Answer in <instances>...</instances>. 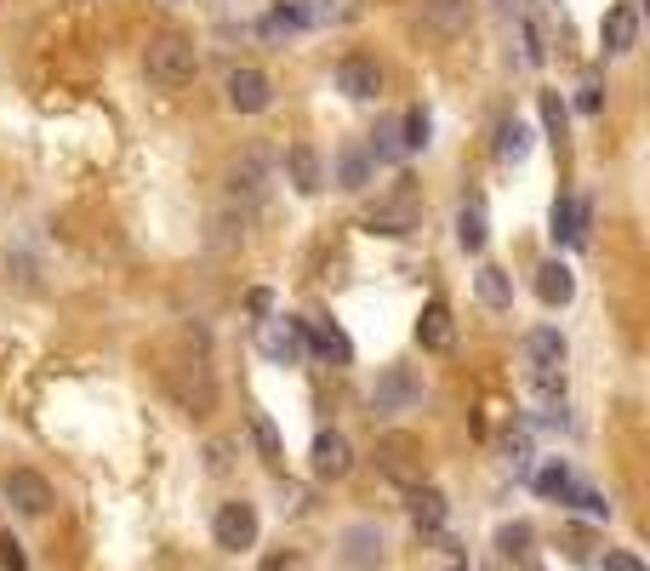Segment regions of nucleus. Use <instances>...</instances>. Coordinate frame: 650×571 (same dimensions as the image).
Here are the masks:
<instances>
[{"label":"nucleus","instance_id":"nucleus-34","mask_svg":"<svg viewBox=\"0 0 650 571\" xmlns=\"http://www.w3.org/2000/svg\"><path fill=\"white\" fill-rule=\"evenodd\" d=\"M496 549H503L508 560H519L525 549H531V526H525V520H508V526L496 532Z\"/></svg>","mask_w":650,"mask_h":571},{"label":"nucleus","instance_id":"nucleus-32","mask_svg":"<svg viewBox=\"0 0 650 571\" xmlns=\"http://www.w3.org/2000/svg\"><path fill=\"white\" fill-rule=\"evenodd\" d=\"M570 486H577V480H570V468H565L559 457H547V463L537 468V491H542V498H565Z\"/></svg>","mask_w":650,"mask_h":571},{"label":"nucleus","instance_id":"nucleus-33","mask_svg":"<svg viewBox=\"0 0 650 571\" xmlns=\"http://www.w3.org/2000/svg\"><path fill=\"white\" fill-rule=\"evenodd\" d=\"M503 452H508V468H514V475H531V429H514L508 440H503Z\"/></svg>","mask_w":650,"mask_h":571},{"label":"nucleus","instance_id":"nucleus-3","mask_svg":"<svg viewBox=\"0 0 650 571\" xmlns=\"http://www.w3.org/2000/svg\"><path fill=\"white\" fill-rule=\"evenodd\" d=\"M422 463H429V457H422V440L417 435H383L377 440V468H383V475L388 480H399V486H422Z\"/></svg>","mask_w":650,"mask_h":571},{"label":"nucleus","instance_id":"nucleus-27","mask_svg":"<svg viewBox=\"0 0 650 571\" xmlns=\"http://www.w3.org/2000/svg\"><path fill=\"white\" fill-rule=\"evenodd\" d=\"M429 138H434V120H429V109H422V104H411L406 115H399V143H406V155H417V148H429Z\"/></svg>","mask_w":650,"mask_h":571},{"label":"nucleus","instance_id":"nucleus-1","mask_svg":"<svg viewBox=\"0 0 650 571\" xmlns=\"http://www.w3.org/2000/svg\"><path fill=\"white\" fill-rule=\"evenodd\" d=\"M143 69H148V81H155V86L178 92V86H189L200 74V58H194V46L183 35H155L143 46Z\"/></svg>","mask_w":650,"mask_h":571},{"label":"nucleus","instance_id":"nucleus-8","mask_svg":"<svg viewBox=\"0 0 650 571\" xmlns=\"http://www.w3.org/2000/svg\"><path fill=\"white\" fill-rule=\"evenodd\" d=\"M0 498H7L17 514H46L52 509V480L35 475V468H12V475L0 480Z\"/></svg>","mask_w":650,"mask_h":571},{"label":"nucleus","instance_id":"nucleus-13","mask_svg":"<svg viewBox=\"0 0 650 571\" xmlns=\"http://www.w3.org/2000/svg\"><path fill=\"white\" fill-rule=\"evenodd\" d=\"M468 17H473V0H422V7H417V23H422L429 35H440V40L462 35Z\"/></svg>","mask_w":650,"mask_h":571},{"label":"nucleus","instance_id":"nucleus-11","mask_svg":"<svg viewBox=\"0 0 650 571\" xmlns=\"http://www.w3.org/2000/svg\"><path fill=\"white\" fill-rule=\"evenodd\" d=\"M337 92L342 97H354V104H371V97H383V69H377V58H342L337 63Z\"/></svg>","mask_w":650,"mask_h":571},{"label":"nucleus","instance_id":"nucleus-21","mask_svg":"<svg viewBox=\"0 0 650 571\" xmlns=\"http://www.w3.org/2000/svg\"><path fill=\"white\" fill-rule=\"evenodd\" d=\"M371 171H377V166H371V155H365V148L354 143V148H342V155H337V166H332V178H337V189H371Z\"/></svg>","mask_w":650,"mask_h":571},{"label":"nucleus","instance_id":"nucleus-6","mask_svg":"<svg viewBox=\"0 0 650 571\" xmlns=\"http://www.w3.org/2000/svg\"><path fill=\"white\" fill-rule=\"evenodd\" d=\"M257 349H263L268 360H280V366H291V360H303V355H309L303 320H286V314H274V320H263V326H257Z\"/></svg>","mask_w":650,"mask_h":571},{"label":"nucleus","instance_id":"nucleus-17","mask_svg":"<svg viewBox=\"0 0 650 571\" xmlns=\"http://www.w3.org/2000/svg\"><path fill=\"white\" fill-rule=\"evenodd\" d=\"M537 297H542L547 309H565L570 297H577V275H570V263H565V258L537 263Z\"/></svg>","mask_w":650,"mask_h":571},{"label":"nucleus","instance_id":"nucleus-39","mask_svg":"<svg viewBox=\"0 0 650 571\" xmlns=\"http://www.w3.org/2000/svg\"><path fill=\"white\" fill-rule=\"evenodd\" d=\"M0 571H29V560H23L17 543H0Z\"/></svg>","mask_w":650,"mask_h":571},{"label":"nucleus","instance_id":"nucleus-40","mask_svg":"<svg viewBox=\"0 0 650 571\" xmlns=\"http://www.w3.org/2000/svg\"><path fill=\"white\" fill-rule=\"evenodd\" d=\"M440 571H468V560H462L457 543H440Z\"/></svg>","mask_w":650,"mask_h":571},{"label":"nucleus","instance_id":"nucleus-14","mask_svg":"<svg viewBox=\"0 0 650 571\" xmlns=\"http://www.w3.org/2000/svg\"><path fill=\"white\" fill-rule=\"evenodd\" d=\"M303 337H309V349H314L320 360L354 366V343H348V332L337 326V320H303Z\"/></svg>","mask_w":650,"mask_h":571},{"label":"nucleus","instance_id":"nucleus-25","mask_svg":"<svg viewBox=\"0 0 650 571\" xmlns=\"http://www.w3.org/2000/svg\"><path fill=\"white\" fill-rule=\"evenodd\" d=\"M257 29H263V35H274V40H280V35H303V29H309L303 0H286V7H274V12L257 23Z\"/></svg>","mask_w":650,"mask_h":571},{"label":"nucleus","instance_id":"nucleus-36","mask_svg":"<svg viewBox=\"0 0 650 571\" xmlns=\"http://www.w3.org/2000/svg\"><path fill=\"white\" fill-rule=\"evenodd\" d=\"M257 571H309V560L297 555V549H274V555H268Z\"/></svg>","mask_w":650,"mask_h":571},{"label":"nucleus","instance_id":"nucleus-12","mask_svg":"<svg viewBox=\"0 0 650 571\" xmlns=\"http://www.w3.org/2000/svg\"><path fill=\"white\" fill-rule=\"evenodd\" d=\"M547 371H565V337L559 326H537L525 337V378H547Z\"/></svg>","mask_w":650,"mask_h":571},{"label":"nucleus","instance_id":"nucleus-38","mask_svg":"<svg viewBox=\"0 0 650 571\" xmlns=\"http://www.w3.org/2000/svg\"><path fill=\"white\" fill-rule=\"evenodd\" d=\"M605 571H645V560L628 555V549H611V555H605Z\"/></svg>","mask_w":650,"mask_h":571},{"label":"nucleus","instance_id":"nucleus-22","mask_svg":"<svg viewBox=\"0 0 650 571\" xmlns=\"http://www.w3.org/2000/svg\"><path fill=\"white\" fill-rule=\"evenodd\" d=\"M473 292H480V304H485V309H514V275H508V269H496V263L480 269Z\"/></svg>","mask_w":650,"mask_h":571},{"label":"nucleus","instance_id":"nucleus-9","mask_svg":"<svg viewBox=\"0 0 650 571\" xmlns=\"http://www.w3.org/2000/svg\"><path fill=\"white\" fill-rule=\"evenodd\" d=\"M309 468H314V480H342L348 468H354V445H348V435L342 429H320L314 452H309Z\"/></svg>","mask_w":650,"mask_h":571},{"label":"nucleus","instance_id":"nucleus-30","mask_svg":"<svg viewBox=\"0 0 650 571\" xmlns=\"http://www.w3.org/2000/svg\"><path fill=\"white\" fill-rule=\"evenodd\" d=\"M252 440H257V452L280 468V457H286V445H280V429H274V417L268 412H252Z\"/></svg>","mask_w":650,"mask_h":571},{"label":"nucleus","instance_id":"nucleus-31","mask_svg":"<svg viewBox=\"0 0 650 571\" xmlns=\"http://www.w3.org/2000/svg\"><path fill=\"white\" fill-rule=\"evenodd\" d=\"M559 503H570V509H582L588 520H611V498L605 491H593V486H570Z\"/></svg>","mask_w":650,"mask_h":571},{"label":"nucleus","instance_id":"nucleus-20","mask_svg":"<svg viewBox=\"0 0 650 571\" xmlns=\"http://www.w3.org/2000/svg\"><path fill=\"white\" fill-rule=\"evenodd\" d=\"M634 35H639V12H634V7H611L605 23H599V40H605V52H611V58L628 52Z\"/></svg>","mask_w":650,"mask_h":571},{"label":"nucleus","instance_id":"nucleus-28","mask_svg":"<svg viewBox=\"0 0 650 571\" xmlns=\"http://www.w3.org/2000/svg\"><path fill=\"white\" fill-rule=\"evenodd\" d=\"M457 240H462V252H485V206H480V201H462V212H457Z\"/></svg>","mask_w":650,"mask_h":571},{"label":"nucleus","instance_id":"nucleus-2","mask_svg":"<svg viewBox=\"0 0 650 571\" xmlns=\"http://www.w3.org/2000/svg\"><path fill=\"white\" fill-rule=\"evenodd\" d=\"M383 555H388V537H383L377 520H354V526L337 532V560H342V571H377Z\"/></svg>","mask_w":650,"mask_h":571},{"label":"nucleus","instance_id":"nucleus-18","mask_svg":"<svg viewBox=\"0 0 650 571\" xmlns=\"http://www.w3.org/2000/svg\"><path fill=\"white\" fill-rule=\"evenodd\" d=\"M417 343H422V349H434V355H445V349L457 343V320H452V309H445L440 297H434L429 309H422V320H417Z\"/></svg>","mask_w":650,"mask_h":571},{"label":"nucleus","instance_id":"nucleus-10","mask_svg":"<svg viewBox=\"0 0 650 571\" xmlns=\"http://www.w3.org/2000/svg\"><path fill=\"white\" fill-rule=\"evenodd\" d=\"M222 92H229V109H240V115H263L274 104V81L263 69H229Z\"/></svg>","mask_w":650,"mask_h":571},{"label":"nucleus","instance_id":"nucleus-15","mask_svg":"<svg viewBox=\"0 0 650 571\" xmlns=\"http://www.w3.org/2000/svg\"><path fill=\"white\" fill-rule=\"evenodd\" d=\"M547 235H554L559 246H588V201H577V194H559L554 217H547Z\"/></svg>","mask_w":650,"mask_h":571},{"label":"nucleus","instance_id":"nucleus-23","mask_svg":"<svg viewBox=\"0 0 650 571\" xmlns=\"http://www.w3.org/2000/svg\"><path fill=\"white\" fill-rule=\"evenodd\" d=\"M525 155H531V127H525V120H503V127H496V160L519 166Z\"/></svg>","mask_w":650,"mask_h":571},{"label":"nucleus","instance_id":"nucleus-29","mask_svg":"<svg viewBox=\"0 0 650 571\" xmlns=\"http://www.w3.org/2000/svg\"><path fill=\"white\" fill-rule=\"evenodd\" d=\"M371 166H383V160H399L406 155V143H399V120H377V132H371Z\"/></svg>","mask_w":650,"mask_h":571},{"label":"nucleus","instance_id":"nucleus-37","mask_svg":"<svg viewBox=\"0 0 650 571\" xmlns=\"http://www.w3.org/2000/svg\"><path fill=\"white\" fill-rule=\"evenodd\" d=\"M577 109H582V115H599V109H605V86L588 81V86H582V97H577Z\"/></svg>","mask_w":650,"mask_h":571},{"label":"nucleus","instance_id":"nucleus-35","mask_svg":"<svg viewBox=\"0 0 650 571\" xmlns=\"http://www.w3.org/2000/svg\"><path fill=\"white\" fill-rule=\"evenodd\" d=\"M542 127H547V138H565V104H559V92H542Z\"/></svg>","mask_w":650,"mask_h":571},{"label":"nucleus","instance_id":"nucleus-24","mask_svg":"<svg viewBox=\"0 0 650 571\" xmlns=\"http://www.w3.org/2000/svg\"><path fill=\"white\" fill-rule=\"evenodd\" d=\"M417 229V206L411 201H388L371 212V235H411Z\"/></svg>","mask_w":650,"mask_h":571},{"label":"nucleus","instance_id":"nucleus-7","mask_svg":"<svg viewBox=\"0 0 650 571\" xmlns=\"http://www.w3.org/2000/svg\"><path fill=\"white\" fill-rule=\"evenodd\" d=\"M274 183V155L268 148H245V155L229 166V194L234 201H263Z\"/></svg>","mask_w":650,"mask_h":571},{"label":"nucleus","instance_id":"nucleus-19","mask_svg":"<svg viewBox=\"0 0 650 571\" xmlns=\"http://www.w3.org/2000/svg\"><path fill=\"white\" fill-rule=\"evenodd\" d=\"M406 509H411V526L417 532H445V514H452V503H445V491H434V486H411V498H406Z\"/></svg>","mask_w":650,"mask_h":571},{"label":"nucleus","instance_id":"nucleus-4","mask_svg":"<svg viewBox=\"0 0 650 571\" xmlns=\"http://www.w3.org/2000/svg\"><path fill=\"white\" fill-rule=\"evenodd\" d=\"M212 537H217V549H229V555H245V549H257V503H222L217 520H212Z\"/></svg>","mask_w":650,"mask_h":571},{"label":"nucleus","instance_id":"nucleus-41","mask_svg":"<svg viewBox=\"0 0 650 571\" xmlns=\"http://www.w3.org/2000/svg\"><path fill=\"white\" fill-rule=\"evenodd\" d=\"M206 468H212V475H222V468H229V445H222V440L206 445Z\"/></svg>","mask_w":650,"mask_h":571},{"label":"nucleus","instance_id":"nucleus-26","mask_svg":"<svg viewBox=\"0 0 650 571\" xmlns=\"http://www.w3.org/2000/svg\"><path fill=\"white\" fill-rule=\"evenodd\" d=\"M303 12H309V29H325V23H354L360 0H303Z\"/></svg>","mask_w":650,"mask_h":571},{"label":"nucleus","instance_id":"nucleus-5","mask_svg":"<svg viewBox=\"0 0 650 571\" xmlns=\"http://www.w3.org/2000/svg\"><path fill=\"white\" fill-rule=\"evenodd\" d=\"M422 401V383L411 366H388L377 383H371V417H394V412H411Z\"/></svg>","mask_w":650,"mask_h":571},{"label":"nucleus","instance_id":"nucleus-42","mask_svg":"<svg viewBox=\"0 0 650 571\" xmlns=\"http://www.w3.org/2000/svg\"><path fill=\"white\" fill-rule=\"evenodd\" d=\"M245 309H252V314H268V309H274V297H268V292H263V286H257V292H252V297H245Z\"/></svg>","mask_w":650,"mask_h":571},{"label":"nucleus","instance_id":"nucleus-16","mask_svg":"<svg viewBox=\"0 0 650 571\" xmlns=\"http://www.w3.org/2000/svg\"><path fill=\"white\" fill-rule=\"evenodd\" d=\"M286 178H291L297 194H320L325 189V160H320L314 143H291L286 148Z\"/></svg>","mask_w":650,"mask_h":571}]
</instances>
